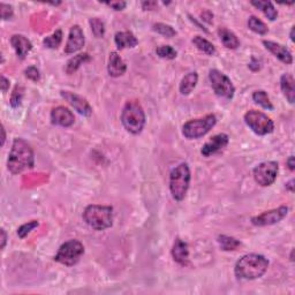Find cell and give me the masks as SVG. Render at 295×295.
I'll return each mask as SVG.
<instances>
[{
    "label": "cell",
    "instance_id": "cell-23",
    "mask_svg": "<svg viewBox=\"0 0 295 295\" xmlns=\"http://www.w3.org/2000/svg\"><path fill=\"white\" fill-rule=\"evenodd\" d=\"M197 82H199V74L196 72H189L182 77L181 82H180L179 86V91L182 96H188L191 95L193 90L195 89L197 86Z\"/></svg>",
    "mask_w": 295,
    "mask_h": 295
},
{
    "label": "cell",
    "instance_id": "cell-38",
    "mask_svg": "<svg viewBox=\"0 0 295 295\" xmlns=\"http://www.w3.org/2000/svg\"><path fill=\"white\" fill-rule=\"evenodd\" d=\"M105 5L109 6V7H111L112 10L114 11H124L125 8L127 7V3L126 2H106V3H104Z\"/></svg>",
    "mask_w": 295,
    "mask_h": 295
},
{
    "label": "cell",
    "instance_id": "cell-28",
    "mask_svg": "<svg viewBox=\"0 0 295 295\" xmlns=\"http://www.w3.org/2000/svg\"><path fill=\"white\" fill-rule=\"evenodd\" d=\"M252 98L255 103L259 105L261 108H263L264 110H266V111H274L275 106H274V104L271 103L270 97H269L266 91H264V90L254 91Z\"/></svg>",
    "mask_w": 295,
    "mask_h": 295
},
{
    "label": "cell",
    "instance_id": "cell-15",
    "mask_svg": "<svg viewBox=\"0 0 295 295\" xmlns=\"http://www.w3.org/2000/svg\"><path fill=\"white\" fill-rule=\"evenodd\" d=\"M51 122L52 125L68 128L72 127L75 122L74 113L69 109L65 106H57L51 111Z\"/></svg>",
    "mask_w": 295,
    "mask_h": 295
},
{
    "label": "cell",
    "instance_id": "cell-5",
    "mask_svg": "<svg viewBox=\"0 0 295 295\" xmlns=\"http://www.w3.org/2000/svg\"><path fill=\"white\" fill-rule=\"evenodd\" d=\"M191 169L187 163L175 166L170 173V192L174 201L182 202L191 186Z\"/></svg>",
    "mask_w": 295,
    "mask_h": 295
},
{
    "label": "cell",
    "instance_id": "cell-26",
    "mask_svg": "<svg viewBox=\"0 0 295 295\" xmlns=\"http://www.w3.org/2000/svg\"><path fill=\"white\" fill-rule=\"evenodd\" d=\"M217 242L219 245V247L224 252H233V250H236L239 247H241V241L235 239V237L230 236V235H218Z\"/></svg>",
    "mask_w": 295,
    "mask_h": 295
},
{
    "label": "cell",
    "instance_id": "cell-19",
    "mask_svg": "<svg viewBox=\"0 0 295 295\" xmlns=\"http://www.w3.org/2000/svg\"><path fill=\"white\" fill-rule=\"evenodd\" d=\"M127 72V65L118 52H111L109 57L108 73L112 77H120Z\"/></svg>",
    "mask_w": 295,
    "mask_h": 295
},
{
    "label": "cell",
    "instance_id": "cell-17",
    "mask_svg": "<svg viewBox=\"0 0 295 295\" xmlns=\"http://www.w3.org/2000/svg\"><path fill=\"white\" fill-rule=\"evenodd\" d=\"M11 45L20 60H24L33 50V43L30 42V39L20 34H15L11 37Z\"/></svg>",
    "mask_w": 295,
    "mask_h": 295
},
{
    "label": "cell",
    "instance_id": "cell-41",
    "mask_svg": "<svg viewBox=\"0 0 295 295\" xmlns=\"http://www.w3.org/2000/svg\"><path fill=\"white\" fill-rule=\"evenodd\" d=\"M201 17L202 20H204L208 22V23H212V20H213V14L211 13L210 11H204L201 13Z\"/></svg>",
    "mask_w": 295,
    "mask_h": 295
},
{
    "label": "cell",
    "instance_id": "cell-6",
    "mask_svg": "<svg viewBox=\"0 0 295 295\" xmlns=\"http://www.w3.org/2000/svg\"><path fill=\"white\" fill-rule=\"evenodd\" d=\"M217 124V117L208 114L203 118L193 119L182 126V135L187 140H197L205 136Z\"/></svg>",
    "mask_w": 295,
    "mask_h": 295
},
{
    "label": "cell",
    "instance_id": "cell-35",
    "mask_svg": "<svg viewBox=\"0 0 295 295\" xmlns=\"http://www.w3.org/2000/svg\"><path fill=\"white\" fill-rule=\"evenodd\" d=\"M38 226H39L38 220H32V222L25 223L17 228V235H19L20 239H24V237H27L28 234H30V233Z\"/></svg>",
    "mask_w": 295,
    "mask_h": 295
},
{
    "label": "cell",
    "instance_id": "cell-39",
    "mask_svg": "<svg viewBox=\"0 0 295 295\" xmlns=\"http://www.w3.org/2000/svg\"><path fill=\"white\" fill-rule=\"evenodd\" d=\"M141 5H142V8L144 11H153V10H156V7L158 6V3L148 0V2L141 3Z\"/></svg>",
    "mask_w": 295,
    "mask_h": 295
},
{
    "label": "cell",
    "instance_id": "cell-34",
    "mask_svg": "<svg viewBox=\"0 0 295 295\" xmlns=\"http://www.w3.org/2000/svg\"><path fill=\"white\" fill-rule=\"evenodd\" d=\"M156 55L162 59L165 60H173L177 58L178 52L174 50L171 45H162L156 48Z\"/></svg>",
    "mask_w": 295,
    "mask_h": 295
},
{
    "label": "cell",
    "instance_id": "cell-44",
    "mask_svg": "<svg viewBox=\"0 0 295 295\" xmlns=\"http://www.w3.org/2000/svg\"><path fill=\"white\" fill-rule=\"evenodd\" d=\"M295 180L294 179H290L288 182H286L285 184V188H286V191H288L289 193H294L295 191Z\"/></svg>",
    "mask_w": 295,
    "mask_h": 295
},
{
    "label": "cell",
    "instance_id": "cell-8",
    "mask_svg": "<svg viewBox=\"0 0 295 295\" xmlns=\"http://www.w3.org/2000/svg\"><path fill=\"white\" fill-rule=\"evenodd\" d=\"M245 124L249 127V129L258 136H265L275 130V122L265 113L257 110H249L244 116Z\"/></svg>",
    "mask_w": 295,
    "mask_h": 295
},
{
    "label": "cell",
    "instance_id": "cell-31",
    "mask_svg": "<svg viewBox=\"0 0 295 295\" xmlns=\"http://www.w3.org/2000/svg\"><path fill=\"white\" fill-rule=\"evenodd\" d=\"M23 96H24V88L21 85H16L14 89H13V92L10 97L11 106L13 109L20 108L22 104V100H23Z\"/></svg>",
    "mask_w": 295,
    "mask_h": 295
},
{
    "label": "cell",
    "instance_id": "cell-9",
    "mask_svg": "<svg viewBox=\"0 0 295 295\" xmlns=\"http://www.w3.org/2000/svg\"><path fill=\"white\" fill-rule=\"evenodd\" d=\"M209 81L214 94L222 98L231 100L235 95V87L226 74L218 69L209 70Z\"/></svg>",
    "mask_w": 295,
    "mask_h": 295
},
{
    "label": "cell",
    "instance_id": "cell-10",
    "mask_svg": "<svg viewBox=\"0 0 295 295\" xmlns=\"http://www.w3.org/2000/svg\"><path fill=\"white\" fill-rule=\"evenodd\" d=\"M279 173L278 162L269 160L258 164L253 170V177L261 187H269L274 184Z\"/></svg>",
    "mask_w": 295,
    "mask_h": 295
},
{
    "label": "cell",
    "instance_id": "cell-30",
    "mask_svg": "<svg viewBox=\"0 0 295 295\" xmlns=\"http://www.w3.org/2000/svg\"><path fill=\"white\" fill-rule=\"evenodd\" d=\"M63 42V32L61 29L56 30V32L43 39V45L46 48H58Z\"/></svg>",
    "mask_w": 295,
    "mask_h": 295
},
{
    "label": "cell",
    "instance_id": "cell-12",
    "mask_svg": "<svg viewBox=\"0 0 295 295\" xmlns=\"http://www.w3.org/2000/svg\"><path fill=\"white\" fill-rule=\"evenodd\" d=\"M60 95L78 114H81V116L83 117H90L92 114L91 105L85 98V97L77 95L75 94V92L65 91V90H61Z\"/></svg>",
    "mask_w": 295,
    "mask_h": 295
},
{
    "label": "cell",
    "instance_id": "cell-33",
    "mask_svg": "<svg viewBox=\"0 0 295 295\" xmlns=\"http://www.w3.org/2000/svg\"><path fill=\"white\" fill-rule=\"evenodd\" d=\"M91 32L96 38H103L105 35V24L98 17H91L89 20Z\"/></svg>",
    "mask_w": 295,
    "mask_h": 295
},
{
    "label": "cell",
    "instance_id": "cell-22",
    "mask_svg": "<svg viewBox=\"0 0 295 295\" xmlns=\"http://www.w3.org/2000/svg\"><path fill=\"white\" fill-rule=\"evenodd\" d=\"M218 36L223 45L228 48V50H236V48H239L240 41L232 30L227 29L226 27H220L218 29Z\"/></svg>",
    "mask_w": 295,
    "mask_h": 295
},
{
    "label": "cell",
    "instance_id": "cell-16",
    "mask_svg": "<svg viewBox=\"0 0 295 295\" xmlns=\"http://www.w3.org/2000/svg\"><path fill=\"white\" fill-rule=\"evenodd\" d=\"M264 47L266 48L269 52H271L277 59L280 60L281 63L285 65H292L293 64V56L292 52H290L287 47L284 46L283 44L272 42V41H266L264 39L262 42Z\"/></svg>",
    "mask_w": 295,
    "mask_h": 295
},
{
    "label": "cell",
    "instance_id": "cell-32",
    "mask_svg": "<svg viewBox=\"0 0 295 295\" xmlns=\"http://www.w3.org/2000/svg\"><path fill=\"white\" fill-rule=\"evenodd\" d=\"M152 30L157 34L162 35V36L167 37V38H172L177 35V32L175 29L172 27L170 24L166 23H162V22H158V23H153L152 24Z\"/></svg>",
    "mask_w": 295,
    "mask_h": 295
},
{
    "label": "cell",
    "instance_id": "cell-43",
    "mask_svg": "<svg viewBox=\"0 0 295 295\" xmlns=\"http://www.w3.org/2000/svg\"><path fill=\"white\" fill-rule=\"evenodd\" d=\"M286 165L289 169L290 172H294L295 171V157L292 155L287 158V160H286Z\"/></svg>",
    "mask_w": 295,
    "mask_h": 295
},
{
    "label": "cell",
    "instance_id": "cell-27",
    "mask_svg": "<svg viewBox=\"0 0 295 295\" xmlns=\"http://www.w3.org/2000/svg\"><path fill=\"white\" fill-rule=\"evenodd\" d=\"M192 43L194 44L197 50L201 51L202 53H204L206 56H214L216 55V47L211 42H209L208 39L202 37V36H195L192 39Z\"/></svg>",
    "mask_w": 295,
    "mask_h": 295
},
{
    "label": "cell",
    "instance_id": "cell-37",
    "mask_svg": "<svg viewBox=\"0 0 295 295\" xmlns=\"http://www.w3.org/2000/svg\"><path fill=\"white\" fill-rule=\"evenodd\" d=\"M24 75L29 80H32L34 82H37L41 80V73H39L38 68L35 67V66H30V67L25 68L24 70Z\"/></svg>",
    "mask_w": 295,
    "mask_h": 295
},
{
    "label": "cell",
    "instance_id": "cell-11",
    "mask_svg": "<svg viewBox=\"0 0 295 295\" xmlns=\"http://www.w3.org/2000/svg\"><path fill=\"white\" fill-rule=\"evenodd\" d=\"M288 211H289L288 206L280 205L276 209L264 211L261 214L254 216V217H252V219H250V223L256 227L275 225V224H278L284 218H286V216L288 214Z\"/></svg>",
    "mask_w": 295,
    "mask_h": 295
},
{
    "label": "cell",
    "instance_id": "cell-21",
    "mask_svg": "<svg viewBox=\"0 0 295 295\" xmlns=\"http://www.w3.org/2000/svg\"><path fill=\"white\" fill-rule=\"evenodd\" d=\"M280 89L289 104L295 102V81L290 73L283 74L280 77Z\"/></svg>",
    "mask_w": 295,
    "mask_h": 295
},
{
    "label": "cell",
    "instance_id": "cell-2",
    "mask_svg": "<svg viewBox=\"0 0 295 295\" xmlns=\"http://www.w3.org/2000/svg\"><path fill=\"white\" fill-rule=\"evenodd\" d=\"M270 262L259 254H247L235 263L234 275L237 279L255 280L266 274Z\"/></svg>",
    "mask_w": 295,
    "mask_h": 295
},
{
    "label": "cell",
    "instance_id": "cell-29",
    "mask_svg": "<svg viewBox=\"0 0 295 295\" xmlns=\"http://www.w3.org/2000/svg\"><path fill=\"white\" fill-rule=\"evenodd\" d=\"M247 23H248V28L255 34L264 36V35H266L269 33L267 25L264 23L262 20H259L257 16H255V15L249 16Z\"/></svg>",
    "mask_w": 295,
    "mask_h": 295
},
{
    "label": "cell",
    "instance_id": "cell-1",
    "mask_svg": "<svg viewBox=\"0 0 295 295\" xmlns=\"http://www.w3.org/2000/svg\"><path fill=\"white\" fill-rule=\"evenodd\" d=\"M35 166V152L27 141L17 138L12 143L7 159V169L13 175L20 174Z\"/></svg>",
    "mask_w": 295,
    "mask_h": 295
},
{
    "label": "cell",
    "instance_id": "cell-45",
    "mask_svg": "<svg viewBox=\"0 0 295 295\" xmlns=\"http://www.w3.org/2000/svg\"><path fill=\"white\" fill-rule=\"evenodd\" d=\"M5 142H6V130L4 125H2V147L5 145Z\"/></svg>",
    "mask_w": 295,
    "mask_h": 295
},
{
    "label": "cell",
    "instance_id": "cell-42",
    "mask_svg": "<svg viewBox=\"0 0 295 295\" xmlns=\"http://www.w3.org/2000/svg\"><path fill=\"white\" fill-rule=\"evenodd\" d=\"M0 233H2V239H0L2 240V244H0V249L4 250L7 244V233L5 231V228H2V230H0Z\"/></svg>",
    "mask_w": 295,
    "mask_h": 295
},
{
    "label": "cell",
    "instance_id": "cell-40",
    "mask_svg": "<svg viewBox=\"0 0 295 295\" xmlns=\"http://www.w3.org/2000/svg\"><path fill=\"white\" fill-rule=\"evenodd\" d=\"M10 86L11 82L5 75H2V91L3 94H6V92L10 90Z\"/></svg>",
    "mask_w": 295,
    "mask_h": 295
},
{
    "label": "cell",
    "instance_id": "cell-46",
    "mask_svg": "<svg viewBox=\"0 0 295 295\" xmlns=\"http://www.w3.org/2000/svg\"><path fill=\"white\" fill-rule=\"evenodd\" d=\"M294 30H295V27H292V28H290L289 38H290V41H292V42H295V38H294Z\"/></svg>",
    "mask_w": 295,
    "mask_h": 295
},
{
    "label": "cell",
    "instance_id": "cell-20",
    "mask_svg": "<svg viewBox=\"0 0 295 295\" xmlns=\"http://www.w3.org/2000/svg\"><path fill=\"white\" fill-rule=\"evenodd\" d=\"M114 43L119 50H125L138 46L139 39L131 32H118L114 35Z\"/></svg>",
    "mask_w": 295,
    "mask_h": 295
},
{
    "label": "cell",
    "instance_id": "cell-25",
    "mask_svg": "<svg viewBox=\"0 0 295 295\" xmlns=\"http://www.w3.org/2000/svg\"><path fill=\"white\" fill-rule=\"evenodd\" d=\"M90 60H91L90 56L86 53V52L85 53H78L76 56L72 57V58L67 61V64H66V68H65L66 73H67L68 75H72V74L75 73L82 65H85L86 63H89Z\"/></svg>",
    "mask_w": 295,
    "mask_h": 295
},
{
    "label": "cell",
    "instance_id": "cell-4",
    "mask_svg": "<svg viewBox=\"0 0 295 295\" xmlns=\"http://www.w3.org/2000/svg\"><path fill=\"white\" fill-rule=\"evenodd\" d=\"M82 218L96 231H105L113 225V208L110 205L90 204L83 211Z\"/></svg>",
    "mask_w": 295,
    "mask_h": 295
},
{
    "label": "cell",
    "instance_id": "cell-24",
    "mask_svg": "<svg viewBox=\"0 0 295 295\" xmlns=\"http://www.w3.org/2000/svg\"><path fill=\"white\" fill-rule=\"evenodd\" d=\"M250 4L257 10L261 11L270 21H276L278 17V11L276 10L274 4L271 2H265V0H253Z\"/></svg>",
    "mask_w": 295,
    "mask_h": 295
},
{
    "label": "cell",
    "instance_id": "cell-14",
    "mask_svg": "<svg viewBox=\"0 0 295 295\" xmlns=\"http://www.w3.org/2000/svg\"><path fill=\"white\" fill-rule=\"evenodd\" d=\"M86 44V38L85 34H83V30L80 25H73L69 30L68 39L67 43H66L65 46V53L66 55H73L76 53L80 50H82L83 46Z\"/></svg>",
    "mask_w": 295,
    "mask_h": 295
},
{
    "label": "cell",
    "instance_id": "cell-47",
    "mask_svg": "<svg viewBox=\"0 0 295 295\" xmlns=\"http://www.w3.org/2000/svg\"><path fill=\"white\" fill-rule=\"evenodd\" d=\"M293 254H294V249H292V252H290V256H289V257H290V261H292V262L294 261V258H293Z\"/></svg>",
    "mask_w": 295,
    "mask_h": 295
},
{
    "label": "cell",
    "instance_id": "cell-3",
    "mask_svg": "<svg viewBox=\"0 0 295 295\" xmlns=\"http://www.w3.org/2000/svg\"><path fill=\"white\" fill-rule=\"evenodd\" d=\"M121 124L124 128L131 135H139L144 129L147 117L144 109L138 99L128 100L122 108L120 116Z\"/></svg>",
    "mask_w": 295,
    "mask_h": 295
},
{
    "label": "cell",
    "instance_id": "cell-7",
    "mask_svg": "<svg viewBox=\"0 0 295 295\" xmlns=\"http://www.w3.org/2000/svg\"><path fill=\"white\" fill-rule=\"evenodd\" d=\"M85 254V246L78 240H68L59 247L55 256V261L65 266H74L80 262Z\"/></svg>",
    "mask_w": 295,
    "mask_h": 295
},
{
    "label": "cell",
    "instance_id": "cell-36",
    "mask_svg": "<svg viewBox=\"0 0 295 295\" xmlns=\"http://www.w3.org/2000/svg\"><path fill=\"white\" fill-rule=\"evenodd\" d=\"M0 12H2V20L6 21V20H12L13 16H14V10L11 5L8 4L2 3L0 4Z\"/></svg>",
    "mask_w": 295,
    "mask_h": 295
},
{
    "label": "cell",
    "instance_id": "cell-18",
    "mask_svg": "<svg viewBox=\"0 0 295 295\" xmlns=\"http://www.w3.org/2000/svg\"><path fill=\"white\" fill-rule=\"evenodd\" d=\"M174 262L181 266L189 265V248L188 244L180 237H177L171 250Z\"/></svg>",
    "mask_w": 295,
    "mask_h": 295
},
{
    "label": "cell",
    "instance_id": "cell-13",
    "mask_svg": "<svg viewBox=\"0 0 295 295\" xmlns=\"http://www.w3.org/2000/svg\"><path fill=\"white\" fill-rule=\"evenodd\" d=\"M228 143H230V136L227 134L220 133L213 135L208 142L203 144V147L201 149V155L203 157H210L216 155V153L222 151L223 149H225Z\"/></svg>",
    "mask_w": 295,
    "mask_h": 295
}]
</instances>
